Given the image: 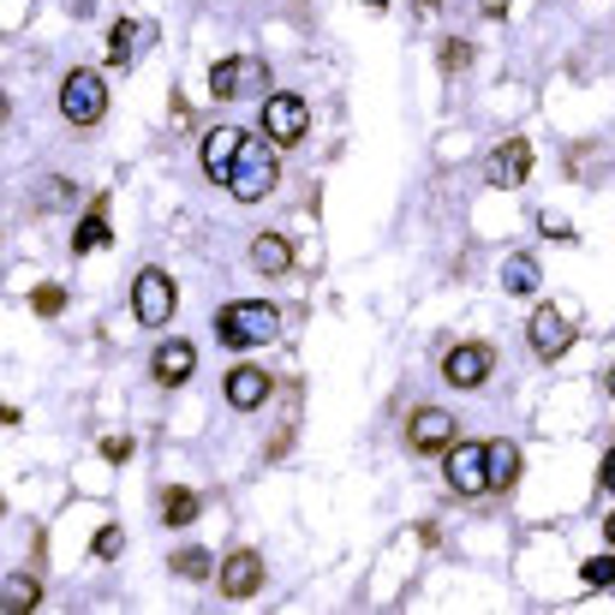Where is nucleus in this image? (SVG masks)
<instances>
[{"instance_id": "nucleus-18", "label": "nucleus", "mask_w": 615, "mask_h": 615, "mask_svg": "<svg viewBox=\"0 0 615 615\" xmlns=\"http://www.w3.org/2000/svg\"><path fill=\"white\" fill-rule=\"evenodd\" d=\"M520 478V448L515 443H496L490 448V490H508Z\"/></svg>"}, {"instance_id": "nucleus-29", "label": "nucleus", "mask_w": 615, "mask_h": 615, "mask_svg": "<svg viewBox=\"0 0 615 615\" xmlns=\"http://www.w3.org/2000/svg\"><path fill=\"white\" fill-rule=\"evenodd\" d=\"M597 485H604V490H609V496H615V448H609V454H604V473H597Z\"/></svg>"}, {"instance_id": "nucleus-13", "label": "nucleus", "mask_w": 615, "mask_h": 615, "mask_svg": "<svg viewBox=\"0 0 615 615\" xmlns=\"http://www.w3.org/2000/svg\"><path fill=\"white\" fill-rule=\"evenodd\" d=\"M222 394H227V406H240V413H257V406L269 401V377L252 371V364H240V371H227Z\"/></svg>"}, {"instance_id": "nucleus-16", "label": "nucleus", "mask_w": 615, "mask_h": 615, "mask_svg": "<svg viewBox=\"0 0 615 615\" xmlns=\"http://www.w3.org/2000/svg\"><path fill=\"white\" fill-rule=\"evenodd\" d=\"M102 245H108V198H96V203H91V215L78 222V240H72V252L91 257V252H102Z\"/></svg>"}, {"instance_id": "nucleus-6", "label": "nucleus", "mask_w": 615, "mask_h": 615, "mask_svg": "<svg viewBox=\"0 0 615 615\" xmlns=\"http://www.w3.org/2000/svg\"><path fill=\"white\" fill-rule=\"evenodd\" d=\"M448 485L460 496L490 490V448L485 443H454L448 448Z\"/></svg>"}, {"instance_id": "nucleus-14", "label": "nucleus", "mask_w": 615, "mask_h": 615, "mask_svg": "<svg viewBox=\"0 0 615 615\" xmlns=\"http://www.w3.org/2000/svg\"><path fill=\"white\" fill-rule=\"evenodd\" d=\"M192 371H198L192 341H162L156 347V383H185Z\"/></svg>"}, {"instance_id": "nucleus-26", "label": "nucleus", "mask_w": 615, "mask_h": 615, "mask_svg": "<svg viewBox=\"0 0 615 615\" xmlns=\"http://www.w3.org/2000/svg\"><path fill=\"white\" fill-rule=\"evenodd\" d=\"M31 305H36V317H54L66 305V287H36L31 293Z\"/></svg>"}, {"instance_id": "nucleus-11", "label": "nucleus", "mask_w": 615, "mask_h": 615, "mask_svg": "<svg viewBox=\"0 0 615 615\" xmlns=\"http://www.w3.org/2000/svg\"><path fill=\"white\" fill-rule=\"evenodd\" d=\"M448 436H454V418L443 413V406H418V413L406 418V443H413L418 454L448 448Z\"/></svg>"}, {"instance_id": "nucleus-24", "label": "nucleus", "mask_w": 615, "mask_h": 615, "mask_svg": "<svg viewBox=\"0 0 615 615\" xmlns=\"http://www.w3.org/2000/svg\"><path fill=\"white\" fill-rule=\"evenodd\" d=\"M173 574H180V580H203V574H210V555H203V550H180V555H173Z\"/></svg>"}, {"instance_id": "nucleus-2", "label": "nucleus", "mask_w": 615, "mask_h": 615, "mask_svg": "<svg viewBox=\"0 0 615 615\" xmlns=\"http://www.w3.org/2000/svg\"><path fill=\"white\" fill-rule=\"evenodd\" d=\"M275 150L263 138H245V150H240V162H233V180H227V192L240 198V203H263L275 192Z\"/></svg>"}, {"instance_id": "nucleus-28", "label": "nucleus", "mask_w": 615, "mask_h": 615, "mask_svg": "<svg viewBox=\"0 0 615 615\" xmlns=\"http://www.w3.org/2000/svg\"><path fill=\"white\" fill-rule=\"evenodd\" d=\"M102 454H108V460H126L131 443H126V436H108V443H102Z\"/></svg>"}, {"instance_id": "nucleus-4", "label": "nucleus", "mask_w": 615, "mask_h": 615, "mask_svg": "<svg viewBox=\"0 0 615 615\" xmlns=\"http://www.w3.org/2000/svg\"><path fill=\"white\" fill-rule=\"evenodd\" d=\"M131 311H138L144 329H162L173 317V282L162 269H144L138 282H131Z\"/></svg>"}, {"instance_id": "nucleus-7", "label": "nucleus", "mask_w": 615, "mask_h": 615, "mask_svg": "<svg viewBox=\"0 0 615 615\" xmlns=\"http://www.w3.org/2000/svg\"><path fill=\"white\" fill-rule=\"evenodd\" d=\"M526 173H532V144H526V138L496 144V150H490V162H485V180H490V185H502V192H515V185H526Z\"/></svg>"}, {"instance_id": "nucleus-31", "label": "nucleus", "mask_w": 615, "mask_h": 615, "mask_svg": "<svg viewBox=\"0 0 615 615\" xmlns=\"http://www.w3.org/2000/svg\"><path fill=\"white\" fill-rule=\"evenodd\" d=\"M604 389H609V394H615V364H609V371H604Z\"/></svg>"}, {"instance_id": "nucleus-30", "label": "nucleus", "mask_w": 615, "mask_h": 615, "mask_svg": "<svg viewBox=\"0 0 615 615\" xmlns=\"http://www.w3.org/2000/svg\"><path fill=\"white\" fill-rule=\"evenodd\" d=\"M485 12L490 19H508V0H485Z\"/></svg>"}, {"instance_id": "nucleus-9", "label": "nucleus", "mask_w": 615, "mask_h": 615, "mask_svg": "<svg viewBox=\"0 0 615 615\" xmlns=\"http://www.w3.org/2000/svg\"><path fill=\"white\" fill-rule=\"evenodd\" d=\"M568 347H574V324H568L555 305H538L532 311V353L538 359H562Z\"/></svg>"}, {"instance_id": "nucleus-20", "label": "nucleus", "mask_w": 615, "mask_h": 615, "mask_svg": "<svg viewBox=\"0 0 615 615\" xmlns=\"http://www.w3.org/2000/svg\"><path fill=\"white\" fill-rule=\"evenodd\" d=\"M502 287L508 293H538V263L532 257H508L502 263Z\"/></svg>"}, {"instance_id": "nucleus-1", "label": "nucleus", "mask_w": 615, "mask_h": 615, "mask_svg": "<svg viewBox=\"0 0 615 615\" xmlns=\"http://www.w3.org/2000/svg\"><path fill=\"white\" fill-rule=\"evenodd\" d=\"M215 335H222L227 353H245V347H269L282 335V311L263 299H240V305H222L215 311Z\"/></svg>"}, {"instance_id": "nucleus-21", "label": "nucleus", "mask_w": 615, "mask_h": 615, "mask_svg": "<svg viewBox=\"0 0 615 615\" xmlns=\"http://www.w3.org/2000/svg\"><path fill=\"white\" fill-rule=\"evenodd\" d=\"M198 515V496L192 490H180V485H173L168 496H162V520L168 526H185V520H192Z\"/></svg>"}, {"instance_id": "nucleus-12", "label": "nucleus", "mask_w": 615, "mask_h": 615, "mask_svg": "<svg viewBox=\"0 0 615 615\" xmlns=\"http://www.w3.org/2000/svg\"><path fill=\"white\" fill-rule=\"evenodd\" d=\"M257 585H263V555L257 550H233L222 562V592L227 597H252Z\"/></svg>"}, {"instance_id": "nucleus-27", "label": "nucleus", "mask_w": 615, "mask_h": 615, "mask_svg": "<svg viewBox=\"0 0 615 615\" xmlns=\"http://www.w3.org/2000/svg\"><path fill=\"white\" fill-rule=\"evenodd\" d=\"M466 61H473V49H466L460 36H454V42H443V66H448V72H460Z\"/></svg>"}, {"instance_id": "nucleus-5", "label": "nucleus", "mask_w": 615, "mask_h": 615, "mask_svg": "<svg viewBox=\"0 0 615 615\" xmlns=\"http://www.w3.org/2000/svg\"><path fill=\"white\" fill-rule=\"evenodd\" d=\"M305 131H311V108H305L299 96H269L263 102V138L269 144H299Z\"/></svg>"}, {"instance_id": "nucleus-17", "label": "nucleus", "mask_w": 615, "mask_h": 615, "mask_svg": "<svg viewBox=\"0 0 615 615\" xmlns=\"http://www.w3.org/2000/svg\"><path fill=\"white\" fill-rule=\"evenodd\" d=\"M144 42H150V31H138L131 19H126V24H114V36H108V61H114V66H131Z\"/></svg>"}, {"instance_id": "nucleus-25", "label": "nucleus", "mask_w": 615, "mask_h": 615, "mask_svg": "<svg viewBox=\"0 0 615 615\" xmlns=\"http://www.w3.org/2000/svg\"><path fill=\"white\" fill-rule=\"evenodd\" d=\"M120 550H126V532H120V526H102V532H96V555H102V562H114Z\"/></svg>"}, {"instance_id": "nucleus-15", "label": "nucleus", "mask_w": 615, "mask_h": 615, "mask_svg": "<svg viewBox=\"0 0 615 615\" xmlns=\"http://www.w3.org/2000/svg\"><path fill=\"white\" fill-rule=\"evenodd\" d=\"M252 263L263 275H287L293 269V245L282 240V233H257V245H252Z\"/></svg>"}, {"instance_id": "nucleus-23", "label": "nucleus", "mask_w": 615, "mask_h": 615, "mask_svg": "<svg viewBox=\"0 0 615 615\" xmlns=\"http://www.w3.org/2000/svg\"><path fill=\"white\" fill-rule=\"evenodd\" d=\"M240 78H245V66L240 61H222V66L210 72V91L215 96H233V91H240Z\"/></svg>"}, {"instance_id": "nucleus-8", "label": "nucleus", "mask_w": 615, "mask_h": 615, "mask_svg": "<svg viewBox=\"0 0 615 615\" xmlns=\"http://www.w3.org/2000/svg\"><path fill=\"white\" fill-rule=\"evenodd\" d=\"M245 138H252V131H240V126H215L210 138H203V173H210L215 185L233 180V162H240Z\"/></svg>"}, {"instance_id": "nucleus-3", "label": "nucleus", "mask_w": 615, "mask_h": 615, "mask_svg": "<svg viewBox=\"0 0 615 615\" xmlns=\"http://www.w3.org/2000/svg\"><path fill=\"white\" fill-rule=\"evenodd\" d=\"M61 114H66L72 126H96L102 114H108V84H102V72H91V66L66 72V84H61Z\"/></svg>"}, {"instance_id": "nucleus-32", "label": "nucleus", "mask_w": 615, "mask_h": 615, "mask_svg": "<svg viewBox=\"0 0 615 615\" xmlns=\"http://www.w3.org/2000/svg\"><path fill=\"white\" fill-rule=\"evenodd\" d=\"M604 538H609V550H615V515H609V526H604Z\"/></svg>"}, {"instance_id": "nucleus-10", "label": "nucleus", "mask_w": 615, "mask_h": 615, "mask_svg": "<svg viewBox=\"0 0 615 615\" xmlns=\"http://www.w3.org/2000/svg\"><path fill=\"white\" fill-rule=\"evenodd\" d=\"M490 347H478V341H466V347H454V353L443 359V377H448V383L454 389H478V383H485V377H490Z\"/></svg>"}, {"instance_id": "nucleus-19", "label": "nucleus", "mask_w": 615, "mask_h": 615, "mask_svg": "<svg viewBox=\"0 0 615 615\" xmlns=\"http://www.w3.org/2000/svg\"><path fill=\"white\" fill-rule=\"evenodd\" d=\"M36 597H42V580L12 574V580H7V592H0V609H7V615H24V609L36 604Z\"/></svg>"}, {"instance_id": "nucleus-22", "label": "nucleus", "mask_w": 615, "mask_h": 615, "mask_svg": "<svg viewBox=\"0 0 615 615\" xmlns=\"http://www.w3.org/2000/svg\"><path fill=\"white\" fill-rule=\"evenodd\" d=\"M580 580L592 585V592H604V585H615V555H592V562L580 568Z\"/></svg>"}]
</instances>
